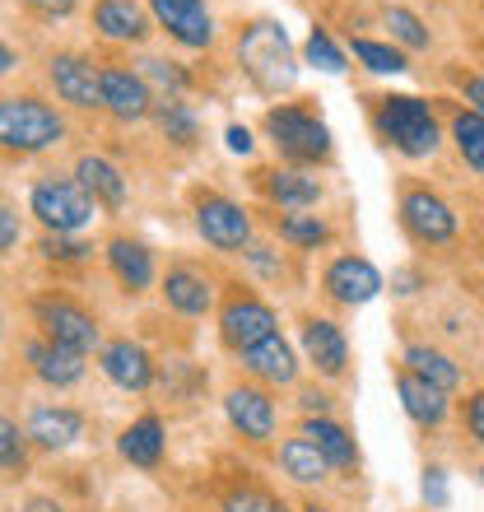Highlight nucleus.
Returning a JSON list of instances; mask_svg holds the SVG:
<instances>
[{
    "label": "nucleus",
    "instance_id": "nucleus-1",
    "mask_svg": "<svg viewBox=\"0 0 484 512\" xmlns=\"http://www.w3.org/2000/svg\"><path fill=\"white\" fill-rule=\"evenodd\" d=\"M377 135H382L396 154H405V159H429L433 149H438V140H443L433 108L415 94L377 98Z\"/></svg>",
    "mask_w": 484,
    "mask_h": 512
},
{
    "label": "nucleus",
    "instance_id": "nucleus-2",
    "mask_svg": "<svg viewBox=\"0 0 484 512\" xmlns=\"http://www.w3.org/2000/svg\"><path fill=\"white\" fill-rule=\"evenodd\" d=\"M238 56H242V70L256 80V89L266 94H280L289 84L298 80V66H294V52H289V38H284L280 24H252L247 33L238 38Z\"/></svg>",
    "mask_w": 484,
    "mask_h": 512
},
{
    "label": "nucleus",
    "instance_id": "nucleus-3",
    "mask_svg": "<svg viewBox=\"0 0 484 512\" xmlns=\"http://www.w3.org/2000/svg\"><path fill=\"white\" fill-rule=\"evenodd\" d=\"M66 122L38 98H0V149L38 154V149L61 145Z\"/></svg>",
    "mask_w": 484,
    "mask_h": 512
},
{
    "label": "nucleus",
    "instance_id": "nucleus-4",
    "mask_svg": "<svg viewBox=\"0 0 484 512\" xmlns=\"http://www.w3.org/2000/svg\"><path fill=\"white\" fill-rule=\"evenodd\" d=\"M266 131L275 140L289 163H322L331 159V131H326L308 108H294V103H284V108H270L266 112Z\"/></svg>",
    "mask_w": 484,
    "mask_h": 512
},
{
    "label": "nucleus",
    "instance_id": "nucleus-5",
    "mask_svg": "<svg viewBox=\"0 0 484 512\" xmlns=\"http://www.w3.org/2000/svg\"><path fill=\"white\" fill-rule=\"evenodd\" d=\"M33 215L47 224V233H75L94 219V196L75 177H47L33 187Z\"/></svg>",
    "mask_w": 484,
    "mask_h": 512
},
{
    "label": "nucleus",
    "instance_id": "nucleus-6",
    "mask_svg": "<svg viewBox=\"0 0 484 512\" xmlns=\"http://www.w3.org/2000/svg\"><path fill=\"white\" fill-rule=\"evenodd\" d=\"M401 224L424 247H447L457 238V210L429 187H410L401 196Z\"/></svg>",
    "mask_w": 484,
    "mask_h": 512
},
{
    "label": "nucleus",
    "instance_id": "nucleus-7",
    "mask_svg": "<svg viewBox=\"0 0 484 512\" xmlns=\"http://www.w3.org/2000/svg\"><path fill=\"white\" fill-rule=\"evenodd\" d=\"M38 322H42V331H47V340L61 345V350L89 354L98 345L94 312H84L80 303H70V298H38Z\"/></svg>",
    "mask_w": 484,
    "mask_h": 512
},
{
    "label": "nucleus",
    "instance_id": "nucleus-8",
    "mask_svg": "<svg viewBox=\"0 0 484 512\" xmlns=\"http://www.w3.org/2000/svg\"><path fill=\"white\" fill-rule=\"evenodd\" d=\"M196 229H201V238L210 247H219V252H238V247L252 243V219H247V210H242L238 201H229V196H205V201H196Z\"/></svg>",
    "mask_w": 484,
    "mask_h": 512
},
{
    "label": "nucleus",
    "instance_id": "nucleus-9",
    "mask_svg": "<svg viewBox=\"0 0 484 512\" xmlns=\"http://www.w3.org/2000/svg\"><path fill=\"white\" fill-rule=\"evenodd\" d=\"M219 336H224V345L238 354L252 350L256 340L275 336V308L261 303V298H252V294H233L229 303H224V312H219Z\"/></svg>",
    "mask_w": 484,
    "mask_h": 512
},
{
    "label": "nucleus",
    "instance_id": "nucleus-10",
    "mask_svg": "<svg viewBox=\"0 0 484 512\" xmlns=\"http://www.w3.org/2000/svg\"><path fill=\"white\" fill-rule=\"evenodd\" d=\"M326 294L345 303V308H359V303H373L382 294V270L368 261V256H336L322 275Z\"/></svg>",
    "mask_w": 484,
    "mask_h": 512
},
{
    "label": "nucleus",
    "instance_id": "nucleus-11",
    "mask_svg": "<svg viewBox=\"0 0 484 512\" xmlns=\"http://www.w3.org/2000/svg\"><path fill=\"white\" fill-rule=\"evenodd\" d=\"M98 108H108L117 122H140V117H149L154 98H149V84L135 70L108 66L98 70Z\"/></svg>",
    "mask_w": 484,
    "mask_h": 512
},
{
    "label": "nucleus",
    "instance_id": "nucleus-12",
    "mask_svg": "<svg viewBox=\"0 0 484 512\" xmlns=\"http://www.w3.org/2000/svg\"><path fill=\"white\" fill-rule=\"evenodd\" d=\"M224 415L247 443H270L275 438V401L261 387H233L224 396Z\"/></svg>",
    "mask_w": 484,
    "mask_h": 512
},
{
    "label": "nucleus",
    "instance_id": "nucleus-13",
    "mask_svg": "<svg viewBox=\"0 0 484 512\" xmlns=\"http://www.w3.org/2000/svg\"><path fill=\"white\" fill-rule=\"evenodd\" d=\"M149 10L182 47H210L215 42V19L205 10V0H149Z\"/></svg>",
    "mask_w": 484,
    "mask_h": 512
},
{
    "label": "nucleus",
    "instance_id": "nucleus-14",
    "mask_svg": "<svg viewBox=\"0 0 484 512\" xmlns=\"http://www.w3.org/2000/svg\"><path fill=\"white\" fill-rule=\"evenodd\" d=\"M303 354H308V364L322 378H345V368H350V340L326 317H308L303 322Z\"/></svg>",
    "mask_w": 484,
    "mask_h": 512
},
{
    "label": "nucleus",
    "instance_id": "nucleus-15",
    "mask_svg": "<svg viewBox=\"0 0 484 512\" xmlns=\"http://www.w3.org/2000/svg\"><path fill=\"white\" fill-rule=\"evenodd\" d=\"M396 396H401V410L415 419L419 429H438L447 415H452V401H447L443 387H433V382L415 378L410 368L396 373Z\"/></svg>",
    "mask_w": 484,
    "mask_h": 512
},
{
    "label": "nucleus",
    "instance_id": "nucleus-16",
    "mask_svg": "<svg viewBox=\"0 0 484 512\" xmlns=\"http://www.w3.org/2000/svg\"><path fill=\"white\" fill-rule=\"evenodd\" d=\"M242 368L256 382H266V387H289L298 378V359L280 336H266V340H256L252 350H242Z\"/></svg>",
    "mask_w": 484,
    "mask_h": 512
},
{
    "label": "nucleus",
    "instance_id": "nucleus-17",
    "mask_svg": "<svg viewBox=\"0 0 484 512\" xmlns=\"http://www.w3.org/2000/svg\"><path fill=\"white\" fill-rule=\"evenodd\" d=\"M103 373H108L121 391H149V382H154V359H149V350L135 345V340H112L108 350H103Z\"/></svg>",
    "mask_w": 484,
    "mask_h": 512
},
{
    "label": "nucleus",
    "instance_id": "nucleus-18",
    "mask_svg": "<svg viewBox=\"0 0 484 512\" xmlns=\"http://www.w3.org/2000/svg\"><path fill=\"white\" fill-rule=\"evenodd\" d=\"M52 84L70 108H98V70L84 56H52Z\"/></svg>",
    "mask_w": 484,
    "mask_h": 512
},
{
    "label": "nucleus",
    "instance_id": "nucleus-19",
    "mask_svg": "<svg viewBox=\"0 0 484 512\" xmlns=\"http://www.w3.org/2000/svg\"><path fill=\"white\" fill-rule=\"evenodd\" d=\"M163 298H168V308H177L182 317H205L210 303H215V284L205 280L201 270L173 266L163 275Z\"/></svg>",
    "mask_w": 484,
    "mask_h": 512
},
{
    "label": "nucleus",
    "instance_id": "nucleus-20",
    "mask_svg": "<svg viewBox=\"0 0 484 512\" xmlns=\"http://www.w3.org/2000/svg\"><path fill=\"white\" fill-rule=\"evenodd\" d=\"M303 438L331 461V471H350V466H359V447H354L350 429L336 424L331 415H308L303 419Z\"/></svg>",
    "mask_w": 484,
    "mask_h": 512
},
{
    "label": "nucleus",
    "instance_id": "nucleus-21",
    "mask_svg": "<svg viewBox=\"0 0 484 512\" xmlns=\"http://www.w3.org/2000/svg\"><path fill=\"white\" fill-rule=\"evenodd\" d=\"M28 438L47 452H61L70 447L75 438H84V415L80 410H70V405H47V410H33L28 419Z\"/></svg>",
    "mask_w": 484,
    "mask_h": 512
},
{
    "label": "nucleus",
    "instance_id": "nucleus-22",
    "mask_svg": "<svg viewBox=\"0 0 484 512\" xmlns=\"http://www.w3.org/2000/svg\"><path fill=\"white\" fill-rule=\"evenodd\" d=\"M28 364H33V373H38L47 387H75V382L84 378V354L61 350L52 340H33V345H28Z\"/></svg>",
    "mask_w": 484,
    "mask_h": 512
},
{
    "label": "nucleus",
    "instance_id": "nucleus-23",
    "mask_svg": "<svg viewBox=\"0 0 484 512\" xmlns=\"http://www.w3.org/2000/svg\"><path fill=\"white\" fill-rule=\"evenodd\" d=\"M75 182H80V187L94 196V205H103V210H121V205H126V177H121L108 159H98V154H84V159L75 163Z\"/></svg>",
    "mask_w": 484,
    "mask_h": 512
},
{
    "label": "nucleus",
    "instance_id": "nucleus-24",
    "mask_svg": "<svg viewBox=\"0 0 484 512\" xmlns=\"http://www.w3.org/2000/svg\"><path fill=\"white\" fill-rule=\"evenodd\" d=\"M401 368H410L415 378L433 382V387H443L447 396H452V391L461 387V364H457V359H452V354H443V350H438V345H424V340L405 350Z\"/></svg>",
    "mask_w": 484,
    "mask_h": 512
},
{
    "label": "nucleus",
    "instance_id": "nucleus-25",
    "mask_svg": "<svg viewBox=\"0 0 484 512\" xmlns=\"http://www.w3.org/2000/svg\"><path fill=\"white\" fill-rule=\"evenodd\" d=\"M108 266L131 294L149 289V280H154V256H149L145 243H131V238H112L108 243Z\"/></svg>",
    "mask_w": 484,
    "mask_h": 512
},
{
    "label": "nucleus",
    "instance_id": "nucleus-26",
    "mask_svg": "<svg viewBox=\"0 0 484 512\" xmlns=\"http://www.w3.org/2000/svg\"><path fill=\"white\" fill-rule=\"evenodd\" d=\"M163 443H168V438H163V419L159 415H140L131 424V429L121 433V457L131 461V466H145V471H154V466H159L163 461Z\"/></svg>",
    "mask_w": 484,
    "mask_h": 512
},
{
    "label": "nucleus",
    "instance_id": "nucleus-27",
    "mask_svg": "<svg viewBox=\"0 0 484 512\" xmlns=\"http://www.w3.org/2000/svg\"><path fill=\"white\" fill-rule=\"evenodd\" d=\"M266 196L270 201L289 205V210H308V205L322 201V182L312 173H303V168H275V173H266Z\"/></svg>",
    "mask_w": 484,
    "mask_h": 512
},
{
    "label": "nucleus",
    "instance_id": "nucleus-28",
    "mask_svg": "<svg viewBox=\"0 0 484 512\" xmlns=\"http://www.w3.org/2000/svg\"><path fill=\"white\" fill-rule=\"evenodd\" d=\"M94 24L103 38L112 42H140L149 33V19L140 5H131V0H98L94 10Z\"/></svg>",
    "mask_w": 484,
    "mask_h": 512
},
{
    "label": "nucleus",
    "instance_id": "nucleus-29",
    "mask_svg": "<svg viewBox=\"0 0 484 512\" xmlns=\"http://www.w3.org/2000/svg\"><path fill=\"white\" fill-rule=\"evenodd\" d=\"M280 471L289 475V480H298V485H322L326 475H331V461L298 433V438L280 443Z\"/></svg>",
    "mask_w": 484,
    "mask_h": 512
},
{
    "label": "nucleus",
    "instance_id": "nucleus-30",
    "mask_svg": "<svg viewBox=\"0 0 484 512\" xmlns=\"http://www.w3.org/2000/svg\"><path fill=\"white\" fill-rule=\"evenodd\" d=\"M452 140H457V154L466 159V168L484 177V117H475L471 108H461L452 117Z\"/></svg>",
    "mask_w": 484,
    "mask_h": 512
},
{
    "label": "nucleus",
    "instance_id": "nucleus-31",
    "mask_svg": "<svg viewBox=\"0 0 484 512\" xmlns=\"http://www.w3.org/2000/svg\"><path fill=\"white\" fill-rule=\"evenodd\" d=\"M159 126H163V135H168L173 145H182V149H191L196 145V135H201L196 112H191L182 98H163L159 103Z\"/></svg>",
    "mask_w": 484,
    "mask_h": 512
},
{
    "label": "nucleus",
    "instance_id": "nucleus-32",
    "mask_svg": "<svg viewBox=\"0 0 484 512\" xmlns=\"http://www.w3.org/2000/svg\"><path fill=\"white\" fill-rule=\"evenodd\" d=\"M350 52L359 56L363 66L373 70V75H401L405 70V52H396L391 42H373V38H354Z\"/></svg>",
    "mask_w": 484,
    "mask_h": 512
},
{
    "label": "nucleus",
    "instance_id": "nucleus-33",
    "mask_svg": "<svg viewBox=\"0 0 484 512\" xmlns=\"http://www.w3.org/2000/svg\"><path fill=\"white\" fill-rule=\"evenodd\" d=\"M387 28L391 38L401 42V47H410V52H429V28H424V19H419L415 10H405V5H391L387 10Z\"/></svg>",
    "mask_w": 484,
    "mask_h": 512
},
{
    "label": "nucleus",
    "instance_id": "nucleus-34",
    "mask_svg": "<svg viewBox=\"0 0 484 512\" xmlns=\"http://www.w3.org/2000/svg\"><path fill=\"white\" fill-rule=\"evenodd\" d=\"M280 238L294 247H322V243H331V229H326L317 215H284Z\"/></svg>",
    "mask_w": 484,
    "mask_h": 512
},
{
    "label": "nucleus",
    "instance_id": "nucleus-35",
    "mask_svg": "<svg viewBox=\"0 0 484 512\" xmlns=\"http://www.w3.org/2000/svg\"><path fill=\"white\" fill-rule=\"evenodd\" d=\"M219 508L224 512H280L284 503L275 499V494H266V489H256V485H233V489H224Z\"/></svg>",
    "mask_w": 484,
    "mask_h": 512
},
{
    "label": "nucleus",
    "instance_id": "nucleus-36",
    "mask_svg": "<svg viewBox=\"0 0 484 512\" xmlns=\"http://www.w3.org/2000/svg\"><path fill=\"white\" fill-rule=\"evenodd\" d=\"M140 80H145V84H159L168 98H177L191 84V75L177 66V61H159V56H149V61H140Z\"/></svg>",
    "mask_w": 484,
    "mask_h": 512
},
{
    "label": "nucleus",
    "instance_id": "nucleus-37",
    "mask_svg": "<svg viewBox=\"0 0 484 512\" xmlns=\"http://www.w3.org/2000/svg\"><path fill=\"white\" fill-rule=\"evenodd\" d=\"M303 56H308V66L326 70V75H340V70H345V52H340L336 42H331V33H326V28H312Z\"/></svg>",
    "mask_w": 484,
    "mask_h": 512
},
{
    "label": "nucleus",
    "instance_id": "nucleus-38",
    "mask_svg": "<svg viewBox=\"0 0 484 512\" xmlns=\"http://www.w3.org/2000/svg\"><path fill=\"white\" fill-rule=\"evenodd\" d=\"M24 433H19V424L14 419L0 415V471H24Z\"/></svg>",
    "mask_w": 484,
    "mask_h": 512
},
{
    "label": "nucleus",
    "instance_id": "nucleus-39",
    "mask_svg": "<svg viewBox=\"0 0 484 512\" xmlns=\"http://www.w3.org/2000/svg\"><path fill=\"white\" fill-rule=\"evenodd\" d=\"M419 494H424V503H429L433 512H443L447 503H452V485H447V471H443V466H424Z\"/></svg>",
    "mask_w": 484,
    "mask_h": 512
},
{
    "label": "nucleus",
    "instance_id": "nucleus-40",
    "mask_svg": "<svg viewBox=\"0 0 484 512\" xmlns=\"http://www.w3.org/2000/svg\"><path fill=\"white\" fill-rule=\"evenodd\" d=\"M452 84L461 89L466 108H471L475 117H484V75H475V70H452Z\"/></svg>",
    "mask_w": 484,
    "mask_h": 512
},
{
    "label": "nucleus",
    "instance_id": "nucleus-41",
    "mask_svg": "<svg viewBox=\"0 0 484 512\" xmlns=\"http://www.w3.org/2000/svg\"><path fill=\"white\" fill-rule=\"evenodd\" d=\"M461 424H466V433H471V443L484 447V387L466 396V405H461Z\"/></svg>",
    "mask_w": 484,
    "mask_h": 512
},
{
    "label": "nucleus",
    "instance_id": "nucleus-42",
    "mask_svg": "<svg viewBox=\"0 0 484 512\" xmlns=\"http://www.w3.org/2000/svg\"><path fill=\"white\" fill-rule=\"evenodd\" d=\"M84 252H89V247L70 243L66 233H47V238H42V256H47V261H80Z\"/></svg>",
    "mask_w": 484,
    "mask_h": 512
},
{
    "label": "nucleus",
    "instance_id": "nucleus-43",
    "mask_svg": "<svg viewBox=\"0 0 484 512\" xmlns=\"http://www.w3.org/2000/svg\"><path fill=\"white\" fill-rule=\"evenodd\" d=\"M14 243H19V215L0 201V252H10Z\"/></svg>",
    "mask_w": 484,
    "mask_h": 512
},
{
    "label": "nucleus",
    "instance_id": "nucleus-44",
    "mask_svg": "<svg viewBox=\"0 0 484 512\" xmlns=\"http://www.w3.org/2000/svg\"><path fill=\"white\" fill-rule=\"evenodd\" d=\"M298 401H303L308 415H331V396H326V391H303Z\"/></svg>",
    "mask_w": 484,
    "mask_h": 512
},
{
    "label": "nucleus",
    "instance_id": "nucleus-45",
    "mask_svg": "<svg viewBox=\"0 0 484 512\" xmlns=\"http://www.w3.org/2000/svg\"><path fill=\"white\" fill-rule=\"evenodd\" d=\"M224 140H229L233 154H252V131H247V126H229V131H224Z\"/></svg>",
    "mask_w": 484,
    "mask_h": 512
},
{
    "label": "nucleus",
    "instance_id": "nucleus-46",
    "mask_svg": "<svg viewBox=\"0 0 484 512\" xmlns=\"http://www.w3.org/2000/svg\"><path fill=\"white\" fill-rule=\"evenodd\" d=\"M24 5H33L38 14H52V19H56V14H70V10H75V0H24Z\"/></svg>",
    "mask_w": 484,
    "mask_h": 512
},
{
    "label": "nucleus",
    "instance_id": "nucleus-47",
    "mask_svg": "<svg viewBox=\"0 0 484 512\" xmlns=\"http://www.w3.org/2000/svg\"><path fill=\"white\" fill-rule=\"evenodd\" d=\"M24 512H66V508H61L56 499H42V494H38V499H28V503H24Z\"/></svg>",
    "mask_w": 484,
    "mask_h": 512
},
{
    "label": "nucleus",
    "instance_id": "nucleus-48",
    "mask_svg": "<svg viewBox=\"0 0 484 512\" xmlns=\"http://www.w3.org/2000/svg\"><path fill=\"white\" fill-rule=\"evenodd\" d=\"M396 284H401V289H396V294H415L419 275H415V270H401V275H396Z\"/></svg>",
    "mask_w": 484,
    "mask_h": 512
},
{
    "label": "nucleus",
    "instance_id": "nucleus-49",
    "mask_svg": "<svg viewBox=\"0 0 484 512\" xmlns=\"http://www.w3.org/2000/svg\"><path fill=\"white\" fill-rule=\"evenodd\" d=\"M10 70H14V52L0 42V75H10Z\"/></svg>",
    "mask_w": 484,
    "mask_h": 512
},
{
    "label": "nucleus",
    "instance_id": "nucleus-50",
    "mask_svg": "<svg viewBox=\"0 0 484 512\" xmlns=\"http://www.w3.org/2000/svg\"><path fill=\"white\" fill-rule=\"evenodd\" d=\"M303 512H331V508H317V503H312V508H303Z\"/></svg>",
    "mask_w": 484,
    "mask_h": 512
},
{
    "label": "nucleus",
    "instance_id": "nucleus-51",
    "mask_svg": "<svg viewBox=\"0 0 484 512\" xmlns=\"http://www.w3.org/2000/svg\"><path fill=\"white\" fill-rule=\"evenodd\" d=\"M480 485H484V466H480Z\"/></svg>",
    "mask_w": 484,
    "mask_h": 512
},
{
    "label": "nucleus",
    "instance_id": "nucleus-52",
    "mask_svg": "<svg viewBox=\"0 0 484 512\" xmlns=\"http://www.w3.org/2000/svg\"><path fill=\"white\" fill-rule=\"evenodd\" d=\"M280 512H289V508H280Z\"/></svg>",
    "mask_w": 484,
    "mask_h": 512
}]
</instances>
